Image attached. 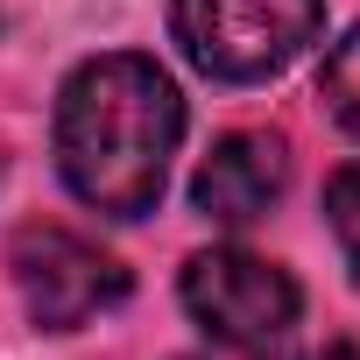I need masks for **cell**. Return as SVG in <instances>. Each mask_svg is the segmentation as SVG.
<instances>
[{"mask_svg": "<svg viewBox=\"0 0 360 360\" xmlns=\"http://www.w3.org/2000/svg\"><path fill=\"white\" fill-rule=\"evenodd\" d=\"M176 141H184V92L155 57H92L57 92V169L71 198L106 219L155 212Z\"/></svg>", "mask_w": 360, "mask_h": 360, "instance_id": "6da1fadb", "label": "cell"}, {"mask_svg": "<svg viewBox=\"0 0 360 360\" xmlns=\"http://www.w3.org/2000/svg\"><path fill=\"white\" fill-rule=\"evenodd\" d=\"M325 226H332V240H339V255H346V269L360 283V162L325 184Z\"/></svg>", "mask_w": 360, "mask_h": 360, "instance_id": "52a82bcc", "label": "cell"}, {"mask_svg": "<svg viewBox=\"0 0 360 360\" xmlns=\"http://www.w3.org/2000/svg\"><path fill=\"white\" fill-rule=\"evenodd\" d=\"M184 311L219 346H233L248 360H269L290 339L304 297H297V283L276 262H262L248 248H212V255H191L184 262Z\"/></svg>", "mask_w": 360, "mask_h": 360, "instance_id": "3957f363", "label": "cell"}, {"mask_svg": "<svg viewBox=\"0 0 360 360\" xmlns=\"http://www.w3.org/2000/svg\"><path fill=\"white\" fill-rule=\"evenodd\" d=\"M290 184V148L283 134H262V127H240L226 141H212V155L198 162L191 176V205L212 219V226H248L262 219Z\"/></svg>", "mask_w": 360, "mask_h": 360, "instance_id": "5b68a950", "label": "cell"}, {"mask_svg": "<svg viewBox=\"0 0 360 360\" xmlns=\"http://www.w3.org/2000/svg\"><path fill=\"white\" fill-rule=\"evenodd\" d=\"M8 269H15V290H22V304H29V318L43 332H78V325L106 318L127 297V269L106 248H92L85 233L50 226V219L15 233Z\"/></svg>", "mask_w": 360, "mask_h": 360, "instance_id": "277c9868", "label": "cell"}, {"mask_svg": "<svg viewBox=\"0 0 360 360\" xmlns=\"http://www.w3.org/2000/svg\"><path fill=\"white\" fill-rule=\"evenodd\" d=\"M318 99H325V113H332L339 127L360 134V29H346V36L332 43V57H325V71H318Z\"/></svg>", "mask_w": 360, "mask_h": 360, "instance_id": "8992f818", "label": "cell"}, {"mask_svg": "<svg viewBox=\"0 0 360 360\" xmlns=\"http://www.w3.org/2000/svg\"><path fill=\"white\" fill-rule=\"evenodd\" d=\"M169 29L205 78L262 85L318 43L325 0H176Z\"/></svg>", "mask_w": 360, "mask_h": 360, "instance_id": "7a4b0ae2", "label": "cell"}, {"mask_svg": "<svg viewBox=\"0 0 360 360\" xmlns=\"http://www.w3.org/2000/svg\"><path fill=\"white\" fill-rule=\"evenodd\" d=\"M311 360H360V346H346V339H332L325 353H311Z\"/></svg>", "mask_w": 360, "mask_h": 360, "instance_id": "ba28073f", "label": "cell"}]
</instances>
